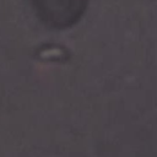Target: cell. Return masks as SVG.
Segmentation results:
<instances>
[{"mask_svg": "<svg viewBox=\"0 0 157 157\" xmlns=\"http://www.w3.org/2000/svg\"><path fill=\"white\" fill-rule=\"evenodd\" d=\"M29 4L44 25L63 29L74 26L82 17L88 0H29Z\"/></svg>", "mask_w": 157, "mask_h": 157, "instance_id": "6da1fadb", "label": "cell"}]
</instances>
